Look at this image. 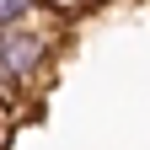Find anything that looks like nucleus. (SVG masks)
I'll return each mask as SVG.
<instances>
[{"mask_svg":"<svg viewBox=\"0 0 150 150\" xmlns=\"http://www.w3.org/2000/svg\"><path fill=\"white\" fill-rule=\"evenodd\" d=\"M38 6H43V0H0V32L32 22V11H38Z\"/></svg>","mask_w":150,"mask_h":150,"instance_id":"2","label":"nucleus"},{"mask_svg":"<svg viewBox=\"0 0 150 150\" xmlns=\"http://www.w3.org/2000/svg\"><path fill=\"white\" fill-rule=\"evenodd\" d=\"M6 139H11V118L0 112V150H6Z\"/></svg>","mask_w":150,"mask_h":150,"instance_id":"5","label":"nucleus"},{"mask_svg":"<svg viewBox=\"0 0 150 150\" xmlns=\"http://www.w3.org/2000/svg\"><path fill=\"white\" fill-rule=\"evenodd\" d=\"M22 102H27V97H22V91H16V86L6 81V75H0V112H6V118H11V123H16V118H22Z\"/></svg>","mask_w":150,"mask_h":150,"instance_id":"3","label":"nucleus"},{"mask_svg":"<svg viewBox=\"0 0 150 150\" xmlns=\"http://www.w3.org/2000/svg\"><path fill=\"white\" fill-rule=\"evenodd\" d=\"M59 38H64V22H59V16H43V6H38L32 22L0 32V75H6L22 97L38 91V86H48V81H54Z\"/></svg>","mask_w":150,"mask_h":150,"instance_id":"1","label":"nucleus"},{"mask_svg":"<svg viewBox=\"0 0 150 150\" xmlns=\"http://www.w3.org/2000/svg\"><path fill=\"white\" fill-rule=\"evenodd\" d=\"M43 6H48L54 16H59V22H70V16H81V11H91L97 0H43Z\"/></svg>","mask_w":150,"mask_h":150,"instance_id":"4","label":"nucleus"}]
</instances>
